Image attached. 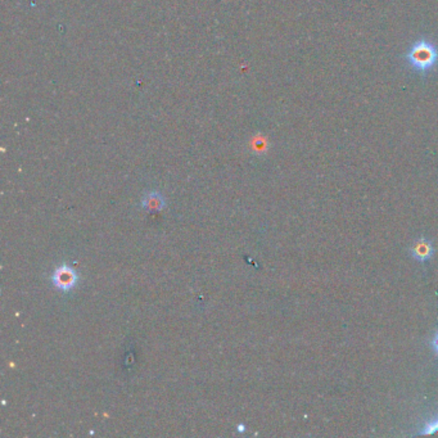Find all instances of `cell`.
<instances>
[{
  "mask_svg": "<svg viewBox=\"0 0 438 438\" xmlns=\"http://www.w3.org/2000/svg\"><path fill=\"white\" fill-rule=\"evenodd\" d=\"M405 59L414 71L425 75L438 63V47L428 39H421L414 42L407 51Z\"/></svg>",
  "mask_w": 438,
  "mask_h": 438,
  "instance_id": "1",
  "label": "cell"
},
{
  "mask_svg": "<svg viewBox=\"0 0 438 438\" xmlns=\"http://www.w3.org/2000/svg\"><path fill=\"white\" fill-rule=\"evenodd\" d=\"M77 282V274L75 270L71 269L67 265H62L53 274L54 286L62 291H70L74 288Z\"/></svg>",
  "mask_w": 438,
  "mask_h": 438,
  "instance_id": "2",
  "label": "cell"
},
{
  "mask_svg": "<svg viewBox=\"0 0 438 438\" xmlns=\"http://www.w3.org/2000/svg\"><path fill=\"white\" fill-rule=\"evenodd\" d=\"M435 252H436L435 245L425 236H421V239H418L413 245V248L410 250L412 257L415 261L421 262V263L430 261V259L435 256Z\"/></svg>",
  "mask_w": 438,
  "mask_h": 438,
  "instance_id": "3",
  "label": "cell"
},
{
  "mask_svg": "<svg viewBox=\"0 0 438 438\" xmlns=\"http://www.w3.org/2000/svg\"><path fill=\"white\" fill-rule=\"evenodd\" d=\"M143 207L148 211H152V212L153 211H161L165 207V200L160 193H156V192L147 194L144 197Z\"/></svg>",
  "mask_w": 438,
  "mask_h": 438,
  "instance_id": "4",
  "label": "cell"
},
{
  "mask_svg": "<svg viewBox=\"0 0 438 438\" xmlns=\"http://www.w3.org/2000/svg\"><path fill=\"white\" fill-rule=\"evenodd\" d=\"M438 433V415H436L435 418H432L430 421H425V424L423 425L419 435L421 436H425V435H435Z\"/></svg>",
  "mask_w": 438,
  "mask_h": 438,
  "instance_id": "5",
  "label": "cell"
},
{
  "mask_svg": "<svg viewBox=\"0 0 438 438\" xmlns=\"http://www.w3.org/2000/svg\"><path fill=\"white\" fill-rule=\"evenodd\" d=\"M430 345V348L433 350V352H435V355L438 357V330L436 332V334L433 336V338H432Z\"/></svg>",
  "mask_w": 438,
  "mask_h": 438,
  "instance_id": "6",
  "label": "cell"
}]
</instances>
